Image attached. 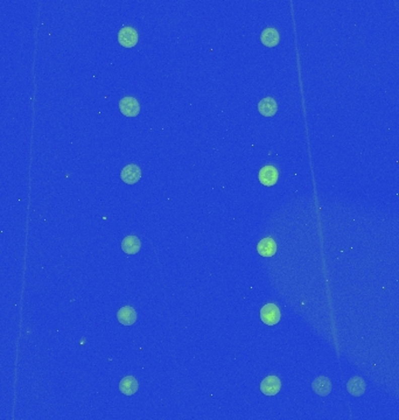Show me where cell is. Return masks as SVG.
Returning <instances> with one entry per match:
<instances>
[{"label": "cell", "mask_w": 399, "mask_h": 420, "mask_svg": "<svg viewBox=\"0 0 399 420\" xmlns=\"http://www.w3.org/2000/svg\"><path fill=\"white\" fill-rule=\"evenodd\" d=\"M280 317V310L278 306L275 304H266L265 306L260 310V319L265 325L268 326H275L279 322Z\"/></svg>", "instance_id": "6da1fadb"}, {"label": "cell", "mask_w": 399, "mask_h": 420, "mask_svg": "<svg viewBox=\"0 0 399 420\" xmlns=\"http://www.w3.org/2000/svg\"><path fill=\"white\" fill-rule=\"evenodd\" d=\"M120 112L126 117H137L140 112L139 102L135 97H124L119 100Z\"/></svg>", "instance_id": "7a4b0ae2"}, {"label": "cell", "mask_w": 399, "mask_h": 420, "mask_svg": "<svg viewBox=\"0 0 399 420\" xmlns=\"http://www.w3.org/2000/svg\"><path fill=\"white\" fill-rule=\"evenodd\" d=\"M118 42L125 48L135 47L138 42V33L133 27H123L118 33Z\"/></svg>", "instance_id": "3957f363"}, {"label": "cell", "mask_w": 399, "mask_h": 420, "mask_svg": "<svg viewBox=\"0 0 399 420\" xmlns=\"http://www.w3.org/2000/svg\"><path fill=\"white\" fill-rule=\"evenodd\" d=\"M258 177H259L261 185L266 186V187H272V186H275L277 181H278L279 172L275 166L268 165L264 166L263 168L259 170V176Z\"/></svg>", "instance_id": "277c9868"}, {"label": "cell", "mask_w": 399, "mask_h": 420, "mask_svg": "<svg viewBox=\"0 0 399 420\" xmlns=\"http://www.w3.org/2000/svg\"><path fill=\"white\" fill-rule=\"evenodd\" d=\"M120 177L125 184L135 185L140 180V177H142V169H140L136 163H130V165L125 166L124 168L121 169Z\"/></svg>", "instance_id": "5b68a950"}, {"label": "cell", "mask_w": 399, "mask_h": 420, "mask_svg": "<svg viewBox=\"0 0 399 420\" xmlns=\"http://www.w3.org/2000/svg\"><path fill=\"white\" fill-rule=\"evenodd\" d=\"M282 389V382L277 376H269L261 382L260 391L265 396H276L278 395Z\"/></svg>", "instance_id": "8992f818"}, {"label": "cell", "mask_w": 399, "mask_h": 420, "mask_svg": "<svg viewBox=\"0 0 399 420\" xmlns=\"http://www.w3.org/2000/svg\"><path fill=\"white\" fill-rule=\"evenodd\" d=\"M258 111L264 117H273L278 111V104L272 97H265L258 103Z\"/></svg>", "instance_id": "52a82bcc"}, {"label": "cell", "mask_w": 399, "mask_h": 420, "mask_svg": "<svg viewBox=\"0 0 399 420\" xmlns=\"http://www.w3.org/2000/svg\"><path fill=\"white\" fill-rule=\"evenodd\" d=\"M258 254L263 257H273L277 252V243L271 237H266L261 239L257 245Z\"/></svg>", "instance_id": "ba28073f"}, {"label": "cell", "mask_w": 399, "mask_h": 420, "mask_svg": "<svg viewBox=\"0 0 399 420\" xmlns=\"http://www.w3.org/2000/svg\"><path fill=\"white\" fill-rule=\"evenodd\" d=\"M117 319L121 325L132 326L137 321V312L131 306H124L117 312Z\"/></svg>", "instance_id": "9c48e42d"}, {"label": "cell", "mask_w": 399, "mask_h": 420, "mask_svg": "<svg viewBox=\"0 0 399 420\" xmlns=\"http://www.w3.org/2000/svg\"><path fill=\"white\" fill-rule=\"evenodd\" d=\"M312 389L313 391L321 397H326L330 393L331 391V383L329 378L320 376L315 378V381L312 383Z\"/></svg>", "instance_id": "30bf717a"}, {"label": "cell", "mask_w": 399, "mask_h": 420, "mask_svg": "<svg viewBox=\"0 0 399 420\" xmlns=\"http://www.w3.org/2000/svg\"><path fill=\"white\" fill-rule=\"evenodd\" d=\"M140 248H142V243L137 236H127L121 242V250L127 255L138 254Z\"/></svg>", "instance_id": "8fae6325"}, {"label": "cell", "mask_w": 399, "mask_h": 420, "mask_svg": "<svg viewBox=\"0 0 399 420\" xmlns=\"http://www.w3.org/2000/svg\"><path fill=\"white\" fill-rule=\"evenodd\" d=\"M138 389H139V383L135 377H132V376L124 377L119 383L120 392L125 396L135 395V393L138 391Z\"/></svg>", "instance_id": "7c38bea8"}, {"label": "cell", "mask_w": 399, "mask_h": 420, "mask_svg": "<svg viewBox=\"0 0 399 420\" xmlns=\"http://www.w3.org/2000/svg\"><path fill=\"white\" fill-rule=\"evenodd\" d=\"M279 33L276 28L269 27L261 32L260 40L266 47H276L279 43Z\"/></svg>", "instance_id": "4fadbf2b"}, {"label": "cell", "mask_w": 399, "mask_h": 420, "mask_svg": "<svg viewBox=\"0 0 399 420\" xmlns=\"http://www.w3.org/2000/svg\"><path fill=\"white\" fill-rule=\"evenodd\" d=\"M347 390L354 397H360L365 391V383L361 377H354L347 384Z\"/></svg>", "instance_id": "5bb4252c"}]
</instances>
